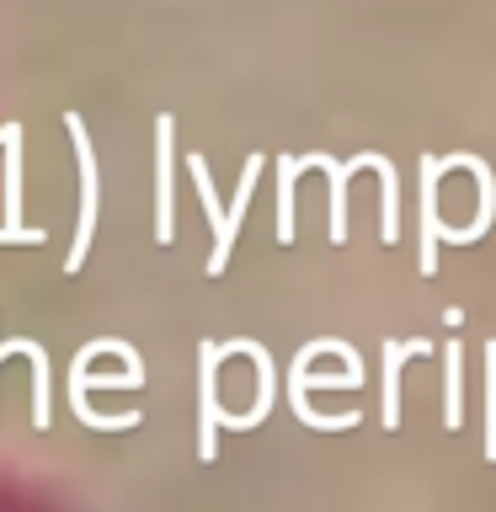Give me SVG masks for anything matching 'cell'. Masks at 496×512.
Wrapping results in <instances>:
<instances>
[{"mask_svg":"<svg viewBox=\"0 0 496 512\" xmlns=\"http://www.w3.org/2000/svg\"><path fill=\"white\" fill-rule=\"evenodd\" d=\"M64 134L75 144V160H80V219H75V240L64 251V272H80L91 256V240H96V219H102V166H96V150H91V128L80 112H64Z\"/></svg>","mask_w":496,"mask_h":512,"instance_id":"1","label":"cell"},{"mask_svg":"<svg viewBox=\"0 0 496 512\" xmlns=\"http://www.w3.org/2000/svg\"><path fill=\"white\" fill-rule=\"evenodd\" d=\"M320 352H336V358L347 363V374H352V384H363V358H358V347L352 342H336V336H315V342H304L299 352H294V384H288V406H294V416L304 427H315V432H347V427H358L363 416L358 411H347V416H320L315 406H310V395H304V368H310Z\"/></svg>","mask_w":496,"mask_h":512,"instance_id":"3","label":"cell"},{"mask_svg":"<svg viewBox=\"0 0 496 512\" xmlns=\"http://www.w3.org/2000/svg\"><path fill=\"white\" fill-rule=\"evenodd\" d=\"M0 155H6V198H0V246H48V230L22 224V123H0Z\"/></svg>","mask_w":496,"mask_h":512,"instance_id":"5","label":"cell"},{"mask_svg":"<svg viewBox=\"0 0 496 512\" xmlns=\"http://www.w3.org/2000/svg\"><path fill=\"white\" fill-rule=\"evenodd\" d=\"M32 358V427L48 432L54 427V384H48V352L43 342H27V336H11V342H0V358Z\"/></svg>","mask_w":496,"mask_h":512,"instance_id":"9","label":"cell"},{"mask_svg":"<svg viewBox=\"0 0 496 512\" xmlns=\"http://www.w3.org/2000/svg\"><path fill=\"white\" fill-rule=\"evenodd\" d=\"M262 166H267L262 155H246V166H240V187H235V198H230V224H224V240L214 246V256H208V278H224V267H230V251H235L240 219H246L251 192H256V182H262Z\"/></svg>","mask_w":496,"mask_h":512,"instance_id":"8","label":"cell"},{"mask_svg":"<svg viewBox=\"0 0 496 512\" xmlns=\"http://www.w3.org/2000/svg\"><path fill=\"white\" fill-rule=\"evenodd\" d=\"M438 176H443V160H438V155H422V278H432V272H438V240H443Z\"/></svg>","mask_w":496,"mask_h":512,"instance_id":"11","label":"cell"},{"mask_svg":"<svg viewBox=\"0 0 496 512\" xmlns=\"http://www.w3.org/2000/svg\"><path fill=\"white\" fill-rule=\"evenodd\" d=\"M299 160H304V171H326V182H331V198H326V208H331V246H347V182H352V171H379V150L352 155V160L310 150Z\"/></svg>","mask_w":496,"mask_h":512,"instance_id":"7","label":"cell"},{"mask_svg":"<svg viewBox=\"0 0 496 512\" xmlns=\"http://www.w3.org/2000/svg\"><path fill=\"white\" fill-rule=\"evenodd\" d=\"M422 352H432V342H422V336H390L384 342V406H379V416H384V432H400V363L406 358H422Z\"/></svg>","mask_w":496,"mask_h":512,"instance_id":"10","label":"cell"},{"mask_svg":"<svg viewBox=\"0 0 496 512\" xmlns=\"http://www.w3.org/2000/svg\"><path fill=\"white\" fill-rule=\"evenodd\" d=\"M155 240H176V118H155Z\"/></svg>","mask_w":496,"mask_h":512,"instance_id":"6","label":"cell"},{"mask_svg":"<svg viewBox=\"0 0 496 512\" xmlns=\"http://www.w3.org/2000/svg\"><path fill=\"white\" fill-rule=\"evenodd\" d=\"M102 352H112V358H123V368L144 384V358L128 342H118V336H96V342H86L75 352V363H70V411L80 416L86 427L96 432H128V427H139V411H123V416H96L91 411V400H86V374H91V363L102 358Z\"/></svg>","mask_w":496,"mask_h":512,"instance_id":"2","label":"cell"},{"mask_svg":"<svg viewBox=\"0 0 496 512\" xmlns=\"http://www.w3.org/2000/svg\"><path fill=\"white\" fill-rule=\"evenodd\" d=\"M299 171L304 160L299 155H278V246H288L294 240V187H299Z\"/></svg>","mask_w":496,"mask_h":512,"instance_id":"12","label":"cell"},{"mask_svg":"<svg viewBox=\"0 0 496 512\" xmlns=\"http://www.w3.org/2000/svg\"><path fill=\"white\" fill-rule=\"evenodd\" d=\"M486 459H496V342H486Z\"/></svg>","mask_w":496,"mask_h":512,"instance_id":"14","label":"cell"},{"mask_svg":"<svg viewBox=\"0 0 496 512\" xmlns=\"http://www.w3.org/2000/svg\"><path fill=\"white\" fill-rule=\"evenodd\" d=\"M459 368H464V347L459 342H443V427L448 432L459 427V400H464Z\"/></svg>","mask_w":496,"mask_h":512,"instance_id":"13","label":"cell"},{"mask_svg":"<svg viewBox=\"0 0 496 512\" xmlns=\"http://www.w3.org/2000/svg\"><path fill=\"white\" fill-rule=\"evenodd\" d=\"M230 358L224 342H203L198 347V459H214L219 454V427L230 432H251V411H224L219 406V363Z\"/></svg>","mask_w":496,"mask_h":512,"instance_id":"4","label":"cell"}]
</instances>
